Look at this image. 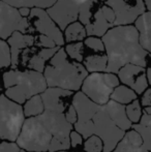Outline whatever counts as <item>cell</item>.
<instances>
[{"mask_svg": "<svg viewBox=\"0 0 151 152\" xmlns=\"http://www.w3.org/2000/svg\"><path fill=\"white\" fill-rule=\"evenodd\" d=\"M74 125L64 114L46 111L35 117L26 118L17 145L28 152H59L71 148V132Z\"/></svg>", "mask_w": 151, "mask_h": 152, "instance_id": "cell-1", "label": "cell"}, {"mask_svg": "<svg viewBox=\"0 0 151 152\" xmlns=\"http://www.w3.org/2000/svg\"><path fill=\"white\" fill-rule=\"evenodd\" d=\"M71 104L78 113V121L74 124L76 132L86 140L95 134L104 143L103 152H113L126 132L120 129L114 123L106 107L93 102L82 91L74 95Z\"/></svg>", "mask_w": 151, "mask_h": 152, "instance_id": "cell-2", "label": "cell"}, {"mask_svg": "<svg viewBox=\"0 0 151 152\" xmlns=\"http://www.w3.org/2000/svg\"><path fill=\"white\" fill-rule=\"evenodd\" d=\"M108 56L107 72L118 74L126 64L145 67L148 52L142 48L139 31L133 25L115 26L103 36Z\"/></svg>", "mask_w": 151, "mask_h": 152, "instance_id": "cell-3", "label": "cell"}, {"mask_svg": "<svg viewBox=\"0 0 151 152\" xmlns=\"http://www.w3.org/2000/svg\"><path fill=\"white\" fill-rule=\"evenodd\" d=\"M88 76L84 65L77 61L71 60L64 49L59 51L52 57L46 65L44 77L49 87L78 91Z\"/></svg>", "mask_w": 151, "mask_h": 152, "instance_id": "cell-4", "label": "cell"}, {"mask_svg": "<svg viewBox=\"0 0 151 152\" xmlns=\"http://www.w3.org/2000/svg\"><path fill=\"white\" fill-rule=\"evenodd\" d=\"M3 84L7 98L19 104L26 102L31 97L42 94L47 89L44 74L35 70H9L3 74Z\"/></svg>", "mask_w": 151, "mask_h": 152, "instance_id": "cell-5", "label": "cell"}, {"mask_svg": "<svg viewBox=\"0 0 151 152\" xmlns=\"http://www.w3.org/2000/svg\"><path fill=\"white\" fill-rule=\"evenodd\" d=\"M24 109L4 94L0 95V139L17 142L25 122Z\"/></svg>", "mask_w": 151, "mask_h": 152, "instance_id": "cell-6", "label": "cell"}, {"mask_svg": "<svg viewBox=\"0 0 151 152\" xmlns=\"http://www.w3.org/2000/svg\"><path fill=\"white\" fill-rule=\"evenodd\" d=\"M119 78L110 72H93L87 76L82 85V92L93 102L105 106L111 99L114 89L119 86Z\"/></svg>", "mask_w": 151, "mask_h": 152, "instance_id": "cell-7", "label": "cell"}, {"mask_svg": "<svg viewBox=\"0 0 151 152\" xmlns=\"http://www.w3.org/2000/svg\"><path fill=\"white\" fill-rule=\"evenodd\" d=\"M17 31L31 32L28 18H23L18 8L0 1V39H8Z\"/></svg>", "mask_w": 151, "mask_h": 152, "instance_id": "cell-8", "label": "cell"}, {"mask_svg": "<svg viewBox=\"0 0 151 152\" xmlns=\"http://www.w3.org/2000/svg\"><path fill=\"white\" fill-rule=\"evenodd\" d=\"M28 21L31 26V30L50 37L58 47L64 45L65 40L62 32L56 23L51 19L47 10L42 8H31Z\"/></svg>", "mask_w": 151, "mask_h": 152, "instance_id": "cell-9", "label": "cell"}, {"mask_svg": "<svg viewBox=\"0 0 151 152\" xmlns=\"http://www.w3.org/2000/svg\"><path fill=\"white\" fill-rule=\"evenodd\" d=\"M107 5L113 10L116 16L115 26L131 25L146 10L144 0H108Z\"/></svg>", "mask_w": 151, "mask_h": 152, "instance_id": "cell-10", "label": "cell"}, {"mask_svg": "<svg viewBox=\"0 0 151 152\" xmlns=\"http://www.w3.org/2000/svg\"><path fill=\"white\" fill-rule=\"evenodd\" d=\"M48 15L61 31H64L69 25L79 19L80 5L74 0H57L54 5L47 10Z\"/></svg>", "mask_w": 151, "mask_h": 152, "instance_id": "cell-11", "label": "cell"}, {"mask_svg": "<svg viewBox=\"0 0 151 152\" xmlns=\"http://www.w3.org/2000/svg\"><path fill=\"white\" fill-rule=\"evenodd\" d=\"M115 21L116 16L111 7L108 5L99 6L89 24L85 26L87 35L96 37L104 36L110 29L115 27Z\"/></svg>", "mask_w": 151, "mask_h": 152, "instance_id": "cell-12", "label": "cell"}, {"mask_svg": "<svg viewBox=\"0 0 151 152\" xmlns=\"http://www.w3.org/2000/svg\"><path fill=\"white\" fill-rule=\"evenodd\" d=\"M119 81L133 89L137 94L144 93L148 89V80L145 67L135 64H126L118 72Z\"/></svg>", "mask_w": 151, "mask_h": 152, "instance_id": "cell-13", "label": "cell"}, {"mask_svg": "<svg viewBox=\"0 0 151 152\" xmlns=\"http://www.w3.org/2000/svg\"><path fill=\"white\" fill-rule=\"evenodd\" d=\"M44 104V110L63 114L71 104L74 92L65 89L49 87L40 94Z\"/></svg>", "mask_w": 151, "mask_h": 152, "instance_id": "cell-14", "label": "cell"}, {"mask_svg": "<svg viewBox=\"0 0 151 152\" xmlns=\"http://www.w3.org/2000/svg\"><path fill=\"white\" fill-rule=\"evenodd\" d=\"M35 42V36L32 34H24L22 32H15L7 39L12 54V67H16L20 62V55L25 49L32 47Z\"/></svg>", "mask_w": 151, "mask_h": 152, "instance_id": "cell-15", "label": "cell"}, {"mask_svg": "<svg viewBox=\"0 0 151 152\" xmlns=\"http://www.w3.org/2000/svg\"><path fill=\"white\" fill-rule=\"evenodd\" d=\"M113 152H148L143 145L140 134L135 129L125 132L123 139L118 143Z\"/></svg>", "mask_w": 151, "mask_h": 152, "instance_id": "cell-16", "label": "cell"}, {"mask_svg": "<svg viewBox=\"0 0 151 152\" xmlns=\"http://www.w3.org/2000/svg\"><path fill=\"white\" fill-rule=\"evenodd\" d=\"M105 107L109 116L111 117V119L114 121V123L120 129L126 132V130H129L133 127V123L129 121L128 117L126 115L125 106L110 99V102L107 104H105Z\"/></svg>", "mask_w": 151, "mask_h": 152, "instance_id": "cell-17", "label": "cell"}, {"mask_svg": "<svg viewBox=\"0 0 151 152\" xmlns=\"http://www.w3.org/2000/svg\"><path fill=\"white\" fill-rule=\"evenodd\" d=\"M136 28L139 31V39L142 48L151 53V12H145L136 21Z\"/></svg>", "mask_w": 151, "mask_h": 152, "instance_id": "cell-18", "label": "cell"}, {"mask_svg": "<svg viewBox=\"0 0 151 152\" xmlns=\"http://www.w3.org/2000/svg\"><path fill=\"white\" fill-rule=\"evenodd\" d=\"M59 47H55L52 49H42L36 54H32L30 59L27 62V67L31 70H35L38 72H44L46 68V62L51 60L52 57L59 51Z\"/></svg>", "mask_w": 151, "mask_h": 152, "instance_id": "cell-19", "label": "cell"}, {"mask_svg": "<svg viewBox=\"0 0 151 152\" xmlns=\"http://www.w3.org/2000/svg\"><path fill=\"white\" fill-rule=\"evenodd\" d=\"M83 63L88 72H107L108 56L107 54L88 55L84 58Z\"/></svg>", "mask_w": 151, "mask_h": 152, "instance_id": "cell-20", "label": "cell"}, {"mask_svg": "<svg viewBox=\"0 0 151 152\" xmlns=\"http://www.w3.org/2000/svg\"><path fill=\"white\" fill-rule=\"evenodd\" d=\"M6 4L14 6L16 8L28 7V8H50L54 5L57 0H0Z\"/></svg>", "mask_w": 151, "mask_h": 152, "instance_id": "cell-21", "label": "cell"}, {"mask_svg": "<svg viewBox=\"0 0 151 152\" xmlns=\"http://www.w3.org/2000/svg\"><path fill=\"white\" fill-rule=\"evenodd\" d=\"M86 28L80 22L71 23L64 30V40L69 44L82 42L83 39H86Z\"/></svg>", "mask_w": 151, "mask_h": 152, "instance_id": "cell-22", "label": "cell"}, {"mask_svg": "<svg viewBox=\"0 0 151 152\" xmlns=\"http://www.w3.org/2000/svg\"><path fill=\"white\" fill-rule=\"evenodd\" d=\"M137 96L138 94L129 87L125 86V85H119L114 89L111 95V99L120 104H123V106L125 104L127 106V104H131L133 100L137 99Z\"/></svg>", "mask_w": 151, "mask_h": 152, "instance_id": "cell-23", "label": "cell"}, {"mask_svg": "<svg viewBox=\"0 0 151 152\" xmlns=\"http://www.w3.org/2000/svg\"><path fill=\"white\" fill-rule=\"evenodd\" d=\"M24 115L27 118L35 117L44 112V104L40 94L35 95L28 99L24 104Z\"/></svg>", "mask_w": 151, "mask_h": 152, "instance_id": "cell-24", "label": "cell"}, {"mask_svg": "<svg viewBox=\"0 0 151 152\" xmlns=\"http://www.w3.org/2000/svg\"><path fill=\"white\" fill-rule=\"evenodd\" d=\"M98 3V0H89L86 3L80 5V12H79V20L84 26L89 24V22L92 19L93 15L96 10H94L96 4Z\"/></svg>", "mask_w": 151, "mask_h": 152, "instance_id": "cell-25", "label": "cell"}, {"mask_svg": "<svg viewBox=\"0 0 151 152\" xmlns=\"http://www.w3.org/2000/svg\"><path fill=\"white\" fill-rule=\"evenodd\" d=\"M64 50L71 60H75L77 62H79V63H81V62L84 60V56H83V53H84V44L82 42L69 44L65 47Z\"/></svg>", "mask_w": 151, "mask_h": 152, "instance_id": "cell-26", "label": "cell"}, {"mask_svg": "<svg viewBox=\"0 0 151 152\" xmlns=\"http://www.w3.org/2000/svg\"><path fill=\"white\" fill-rule=\"evenodd\" d=\"M125 110H126L127 117H128L129 121L131 123H135V124L140 123L142 116H143V113H142L141 102L139 100L136 99L131 104L125 106Z\"/></svg>", "mask_w": 151, "mask_h": 152, "instance_id": "cell-27", "label": "cell"}, {"mask_svg": "<svg viewBox=\"0 0 151 152\" xmlns=\"http://www.w3.org/2000/svg\"><path fill=\"white\" fill-rule=\"evenodd\" d=\"M131 128L139 132L140 136L142 137L143 145L145 147V149L148 152H151V127L138 123V124H133Z\"/></svg>", "mask_w": 151, "mask_h": 152, "instance_id": "cell-28", "label": "cell"}, {"mask_svg": "<svg viewBox=\"0 0 151 152\" xmlns=\"http://www.w3.org/2000/svg\"><path fill=\"white\" fill-rule=\"evenodd\" d=\"M12 66V54L9 45L3 39H0V68Z\"/></svg>", "mask_w": 151, "mask_h": 152, "instance_id": "cell-29", "label": "cell"}, {"mask_svg": "<svg viewBox=\"0 0 151 152\" xmlns=\"http://www.w3.org/2000/svg\"><path fill=\"white\" fill-rule=\"evenodd\" d=\"M84 151L85 152H103L104 151V143L101 138L93 134L88 138L84 143Z\"/></svg>", "mask_w": 151, "mask_h": 152, "instance_id": "cell-30", "label": "cell"}, {"mask_svg": "<svg viewBox=\"0 0 151 152\" xmlns=\"http://www.w3.org/2000/svg\"><path fill=\"white\" fill-rule=\"evenodd\" d=\"M84 45L87 48H89L90 50L95 51V52L104 53L106 51L105 44H104L103 39H101L99 37H96V36H88L85 39Z\"/></svg>", "mask_w": 151, "mask_h": 152, "instance_id": "cell-31", "label": "cell"}, {"mask_svg": "<svg viewBox=\"0 0 151 152\" xmlns=\"http://www.w3.org/2000/svg\"><path fill=\"white\" fill-rule=\"evenodd\" d=\"M34 45L37 47H40V48L44 49H52L55 48V47H58L50 37L46 35H42V34H39L37 37H35V42Z\"/></svg>", "mask_w": 151, "mask_h": 152, "instance_id": "cell-32", "label": "cell"}, {"mask_svg": "<svg viewBox=\"0 0 151 152\" xmlns=\"http://www.w3.org/2000/svg\"><path fill=\"white\" fill-rule=\"evenodd\" d=\"M64 116H65L66 121L69 122V123H71V125H74V124L77 123V121H78V113H77V110H76L75 107H74L73 104L67 108Z\"/></svg>", "mask_w": 151, "mask_h": 152, "instance_id": "cell-33", "label": "cell"}, {"mask_svg": "<svg viewBox=\"0 0 151 152\" xmlns=\"http://www.w3.org/2000/svg\"><path fill=\"white\" fill-rule=\"evenodd\" d=\"M0 152H21V148L17 143H0Z\"/></svg>", "mask_w": 151, "mask_h": 152, "instance_id": "cell-34", "label": "cell"}, {"mask_svg": "<svg viewBox=\"0 0 151 152\" xmlns=\"http://www.w3.org/2000/svg\"><path fill=\"white\" fill-rule=\"evenodd\" d=\"M69 138H71V146L73 148H77V147H80L83 145V137L76 130H73L71 132Z\"/></svg>", "mask_w": 151, "mask_h": 152, "instance_id": "cell-35", "label": "cell"}, {"mask_svg": "<svg viewBox=\"0 0 151 152\" xmlns=\"http://www.w3.org/2000/svg\"><path fill=\"white\" fill-rule=\"evenodd\" d=\"M141 104L146 107H151V88H148L142 95Z\"/></svg>", "mask_w": 151, "mask_h": 152, "instance_id": "cell-36", "label": "cell"}, {"mask_svg": "<svg viewBox=\"0 0 151 152\" xmlns=\"http://www.w3.org/2000/svg\"><path fill=\"white\" fill-rule=\"evenodd\" d=\"M140 124L151 127V115L143 114V116H142V118H141V121H140Z\"/></svg>", "mask_w": 151, "mask_h": 152, "instance_id": "cell-37", "label": "cell"}, {"mask_svg": "<svg viewBox=\"0 0 151 152\" xmlns=\"http://www.w3.org/2000/svg\"><path fill=\"white\" fill-rule=\"evenodd\" d=\"M19 12H20V15L23 17V18H28V17L30 16L31 8H28V7H22V8H19Z\"/></svg>", "mask_w": 151, "mask_h": 152, "instance_id": "cell-38", "label": "cell"}, {"mask_svg": "<svg viewBox=\"0 0 151 152\" xmlns=\"http://www.w3.org/2000/svg\"><path fill=\"white\" fill-rule=\"evenodd\" d=\"M146 75H147V80H148V84L151 85V67H148L146 70Z\"/></svg>", "mask_w": 151, "mask_h": 152, "instance_id": "cell-39", "label": "cell"}, {"mask_svg": "<svg viewBox=\"0 0 151 152\" xmlns=\"http://www.w3.org/2000/svg\"><path fill=\"white\" fill-rule=\"evenodd\" d=\"M146 8L148 10V12H151V0H144Z\"/></svg>", "mask_w": 151, "mask_h": 152, "instance_id": "cell-40", "label": "cell"}, {"mask_svg": "<svg viewBox=\"0 0 151 152\" xmlns=\"http://www.w3.org/2000/svg\"><path fill=\"white\" fill-rule=\"evenodd\" d=\"M74 1H75L77 4H79V5H82V4L86 3L87 1H89V0H74Z\"/></svg>", "mask_w": 151, "mask_h": 152, "instance_id": "cell-41", "label": "cell"}, {"mask_svg": "<svg viewBox=\"0 0 151 152\" xmlns=\"http://www.w3.org/2000/svg\"><path fill=\"white\" fill-rule=\"evenodd\" d=\"M144 114L151 115V107H146L145 110H144Z\"/></svg>", "mask_w": 151, "mask_h": 152, "instance_id": "cell-42", "label": "cell"}, {"mask_svg": "<svg viewBox=\"0 0 151 152\" xmlns=\"http://www.w3.org/2000/svg\"><path fill=\"white\" fill-rule=\"evenodd\" d=\"M98 1H106V2H107L108 0H98Z\"/></svg>", "mask_w": 151, "mask_h": 152, "instance_id": "cell-43", "label": "cell"}, {"mask_svg": "<svg viewBox=\"0 0 151 152\" xmlns=\"http://www.w3.org/2000/svg\"><path fill=\"white\" fill-rule=\"evenodd\" d=\"M21 152H28V151H25V150H24V151H22V150H21Z\"/></svg>", "mask_w": 151, "mask_h": 152, "instance_id": "cell-44", "label": "cell"}, {"mask_svg": "<svg viewBox=\"0 0 151 152\" xmlns=\"http://www.w3.org/2000/svg\"><path fill=\"white\" fill-rule=\"evenodd\" d=\"M59 152H67V151H59Z\"/></svg>", "mask_w": 151, "mask_h": 152, "instance_id": "cell-45", "label": "cell"}, {"mask_svg": "<svg viewBox=\"0 0 151 152\" xmlns=\"http://www.w3.org/2000/svg\"><path fill=\"white\" fill-rule=\"evenodd\" d=\"M0 95H1V94H0Z\"/></svg>", "mask_w": 151, "mask_h": 152, "instance_id": "cell-46", "label": "cell"}]
</instances>
